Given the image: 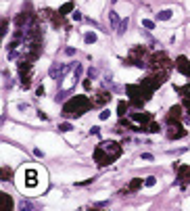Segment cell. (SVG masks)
<instances>
[{
  "label": "cell",
  "instance_id": "cell-1",
  "mask_svg": "<svg viewBox=\"0 0 190 211\" xmlns=\"http://www.w3.org/2000/svg\"><path fill=\"white\" fill-rule=\"evenodd\" d=\"M119 155H121V146L117 142H100L94 149V161H96V165H100V167L109 165V163L115 161Z\"/></svg>",
  "mask_w": 190,
  "mask_h": 211
},
{
  "label": "cell",
  "instance_id": "cell-2",
  "mask_svg": "<svg viewBox=\"0 0 190 211\" xmlns=\"http://www.w3.org/2000/svg\"><path fill=\"white\" fill-rule=\"evenodd\" d=\"M90 107H94V103L88 100L86 96H73L71 100L65 103V107H63V117H80V115H84Z\"/></svg>",
  "mask_w": 190,
  "mask_h": 211
},
{
  "label": "cell",
  "instance_id": "cell-3",
  "mask_svg": "<svg viewBox=\"0 0 190 211\" xmlns=\"http://www.w3.org/2000/svg\"><path fill=\"white\" fill-rule=\"evenodd\" d=\"M21 180H25V182L19 184L21 188H34V186H38V172L36 169H23Z\"/></svg>",
  "mask_w": 190,
  "mask_h": 211
},
{
  "label": "cell",
  "instance_id": "cell-4",
  "mask_svg": "<svg viewBox=\"0 0 190 211\" xmlns=\"http://www.w3.org/2000/svg\"><path fill=\"white\" fill-rule=\"evenodd\" d=\"M167 136L174 140V138H184L186 136V130L182 128V123H178V121H169V132H167Z\"/></svg>",
  "mask_w": 190,
  "mask_h": 211
},
{
  "label": "cell",
  "instance_id": "cell-5",
  "mask_svg": "<svg viewBox=\"0 0 190 211\" xmlns=\"http://www.w3.org/2000/svg\"><path fill=\"white\" fill-rule=\"evenodd\" d=\"M67 71H69V67H67V65H59V63H54V65L50 67V75H52L54 80H61Z\"/></svg>",
  "mask_w": 190,
  "mask_h": 211
},
{
  "label": "cell",
  "instance_id": "cell-6",
  "mask_svg": "<svg viewBox=\"0 0 190 211\" xmlns=\"http://www.w3.org/2000/svg\"><path fill=\"white\" fill-rule=\"evenodd\" d=\"M178 172H180V176H178L180 184H182V186H186V184L190 182V165H180V167H178Z\"/></svg>",
  "mask_w": 190,
  "mask_h": 211
},
{
  "label": "cell",
  "instance_id": "cell-7",
  "mask_svg": "<svg viewBox=\"0 0 190 211\" xmlns=\"http://www.w3.org/2000/svg\"><path fill=\"white\" fill-rule=\"evenodd\" d=\"M176 65H178V69H180L182 73H186V75L190 78V63H188V59H186V57H180Z\"/></svg>",
  "mask_w": 190,
  "mask_h": 211
},
{
  "label": "cell",
  "instance_id": "cell-8",
  "mask_svg": "<svg viewBox=\"0 0 190 211\" xmlns=\"http://www.w3.org/2000/svg\"><path fill=\"white\" fill-rule=\"evenodd\" d=\"M180 117H182V107H171L169 115H167V121H178Z\"/></svg>",
  "mask_w": 190,
  "mask_h": 211
},
{
  "label": "cell",
  "instance_id": "cell-9",
  "mask_svg": "<svg viewBox=\"0 0 190 211\" xmlns=\"http://www.w3.org/2000/svg\"><path fill=\"white\" fill-rule=\"evenodd\" d=\"M9 209H13V201L9 194H2V211H9Z\"/></svg>",
  "mask_w": 190,
  "mask_h": 211
},
{
  "label": "cell",
  "instance_id": "cell-10",
  "mask_svg": "<svg viewBox=\"0 0 190 211\" xmlns=\"http://www.w3.org/2000/svg\"><path fill=\"white\" fill-rule=\"evenodd\" d=\"M171 13H174V11H169V9H165V11L157 13V19H161V21H167V19H171Z\"/></svg>",
  "mask_w": 190,
  "mask_h": 211
},
{
  "label": "cell",
  "instance_id": "cell-11",
  "mask_svg": "<svg viewBox=\"0 0 190 211\" xmlns=\"http://www.w3.org/2000/svg\"><path fill=\"white\" fill-rule=\"evenodd\" d=\"M109 19H111V27H113V29H119V27H121V25H119V19H117L115 13H109Z\"/></svg>",
  "mask_w": 190,
  "mask_h": 211
},
{
  "label": "cell",
  "instance_id": "cell-12",
  "mask_svg": "<svg viewBox=\"0 0 190 211\" xmlns=\"http://www.w3.org/2000/svg\"><path fill=\"white\" fill-rule=\"evenodd\" d=\"M109 98H111V96L107 94V92H100V94H98V98H96V100H92V103H94V105H103V103H107Z\"/></svg>",
  "mask_w": 190,
  "mask_h": 211
},
{
  "label": "cell",
  "instance_id": "cell-13",
  "mask_svg": "<svg viewBox=\"0 0 190 211\" xmlns=\"http://www.w3.org/2000/svg\"><path fill=\"white\" fill-rule=\"evenodd\" d=\"M140 186H142V180H140V178H134V180L130 182V190H138Z\"/></svg>",
  "mask_w": 190,
  "mask_h": 211
},
{
  "label": "cell",
  "instance_id": "cell-14",
  "mask_svg": "<svg viewBox=\"0 0 190 211\" xmlns=\"http://www.w3.org/2000/svg\"><path fill=\"white\" fill-rule=\"evenodd\" d=\"M84 40H86V44H94V42H96V34H92V32H90V34L84 36Z\"/></svg>",
  "mask_w": 190,
  "mask_h": 211
},
{
  "label": "cell",
  "instance_id": "cell-15",
  "mask_svg": "<svg viewBox=\"0 0 190 211\" xmlns=\"http://www.w3.org/2000/svg\"><path fill=\"white\" fill-rule=\"evenodd\" d=\"M157 184V178L155 176H148L146 180H144V186H148V188H151V186H155Z\"/></svg>",
  "mask_w": 190,
  "mask_h": 211
},
{
  "label": "cell",
  "instance_id": "cell-16",
  "mask_svg": "<svg viewBox=\"0 0 190 211\" xmlns=\"http://www.w3.org/2000/svg\"><path fill=\"white\" fill-rule=\"evenodd\" d=\"M142 25H144L146 29H155V23H153L151 19H142Z\"/></svg>",
  "mask_w": 190,
  "mask_h": 211
},
{
  "label": "cell",
  "instance_id": "cell-17",
  "mask_svg": "<svg viewBox=\"0 0 190 211\" xmlns=\"http://www.w3.org/2000/svg\"><path fill=\"white\" fill-rule=\"evenodd\" d=\"M71 130H73V126H71V123H61V126H59V132H71Z\"/></svg>",
  "mask_w": 190,
  "mask_h": 211
},
{
  "label": "cell",
  "instance_id": "cell-18",
  "mask_svg": "<svg viewBox=\"0 0 190 211\" xmlns=\"http://www.w3.org/2000/svg\"><path fill=\"white\" fill-rule=\"evenodd\" d=\"M9 178H11V169L2 167V182H9Z\"/></svg>",
  "mask_w": 190,
  "mask_h": 211
},
{
  "label": "cell",
  "instance_id": "cell-19",
  "mask_svg": "<svg viewBox=\"0 0 190 211\" xmlns=\"http://www.w3.org/2000/svg\"><path fill=\"white\" fill-rule=\"evenodd\" d=\"M117 111H119V115H125V111H128V105H125V103H119Z\"/></svg>",
  "mask_w": 190,
  "mask_h": 211
},
{
  "label": "cell",
  "instance_id": "cell-20",
  "mask_svg": "<svg viewBox=\"0 0 190 211\" xmlns=\"http://www.w3.org/2000/svg\"><path fill=\"white\" fill-rule=\"evenodd\" d=\"M19 209H23V211H25V209H34V205H32V203H25V201H23V203L19 205Z\"/></svg>",
  "mask_w": 190,
  "mask_h": 211
},
{
  "label": "cell",
  "instance_id": "cell-21",
  "mask_svg": "<svg viewBox=\"0 0 190 211\" xmlns=\"http://www.w3.org/2000/svg\"><path fill=\"white\" fill-rule=\"evenodd\" d=\"M69 9H71V2H67V4H65V6H63V9H61V11H59V13H61V15H65V13H67V11H69Z\"/></svg>",
  "mask_w": 190,
  "mask_h": 211
},
{
  "label": "cell",
  "instance_id": "cell-22",
  "mask_svg": "<svg viewBox=\"0 0 190 211\" xmlns=\"http://www.w3.org/2000/svg\"><path fill=\"white\" fill-rule=\"evenodd\" d=\"M100 119H103V121H105V119H109V109H105V111L100 113Z\"/></svg>",
  "mask_w": 190,
  "mask_h": 211
},
{
  "label": "cell",
  "instance_id": "cell-23",
  "mask_svg": "<svg viewBox=\"0 0 190 211\" xmlns=\"http://www.w3.org/2000/svg\"><path fill=\"white\" fill-rule=\"evenodd\" d=\"M80 75H82V65H77V67H75V80H77Z\"/></svg>",
  "mask_w": 190,
  "mask_h": 211
},
{
  "label": "cell",
  "instance_id": "cell-24",
  "mask_svg": "<svg viewBox=\"0 0 190 211\" xmlns=\"http://www.w3.org/2000/svg\"><path fill=\"white\" fill-rule=\"evenodd\" d=\"M73 19L80 21V19H82V13H80V11H73Z\"/></svg>",
  "mask_w": 190,
  "mask_h": 211
},
{
  "label": "cell",
  "instance_id": "cell-25",
  "mask_svg": "<svg viewBox=\"0 0 190 211\" xmlns=\"http://www.w3.org/2000/svg\"><path fill=\"white\" fill-rule=\"evenodd\" d=\"M98 132H100V128H98V126H94V128H92V130H90V134H94V136H96V134H98Z\"/></svg>",
  "mask_w": 190,
  "mask_h": 211
},
{
  "label": "cell",
  "instance_id": "cell-26",
  "mask_svg": "<svg viewBox=\"0 0 190 211\" xmlns=\"http://www.w3.org/2000/svg\"><path fill=\"white\" fill-rule=\"evenodd\" d=\"M90 86H92V84H90V80H84V88H86V90H90Z\"/></svg>",
  "mask_w": 190,
  "mask_h": 211
}]
</instances>
